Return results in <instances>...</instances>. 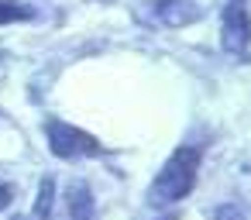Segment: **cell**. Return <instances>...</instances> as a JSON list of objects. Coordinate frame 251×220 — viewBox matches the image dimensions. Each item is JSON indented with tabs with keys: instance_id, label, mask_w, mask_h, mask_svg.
I'll return each mask as SVG.
<instances>
[{
	"instance_id": "obj_2",
	"label": "cell",
	"mask_w": 251,
	"mask_h": 220,
	"mask_svg": "<svg viewBox=\"0 0 251 220\" xmlns=\"http://www.w3.org/2000/svg\"><path fill=\"white\" fill-rule=\"evenodd\" d=\"M49 148L59 155V158H76V155H97L100 151V141L73 124H62V121H52L49 124Z\"/></svg>"
},
{
	"instance_id": "obj_8",
	"label": "cell",
	"mask_w": 251,
	"mask_h": 220,
	"mask_svg": "<svg viewBox=\"0 0 251 220\" xmlns=\"http://www.w3.org/2000/svg\"><path fill=\"white\" fill-rule=\"evenodd\" d=\"M11 199H14V186L11 182H0V210H7Z\"/></svg>"
},
{
	"instance_id": "obj_6",
	"label": "cell",
	"mask_w": 251,
	"mask_h": 220,
	"mask_svg": "<svg viewBox=\"0 0 251 220\" xmlns=\"http://www.w3.org/2000/svg\"><path fill=\"white\" fill-rule=\"evenodd\" d=\"M213 220H248V217H244V210H241V206H234V203H224V206H217Z\"/></svg>"
},
{
	"instance_id": "obj_5",
	"label": "cell",
	"mask_w": 251,
	"mask_h": 220,
	"mask_svg": "<svg viewBox=\"0 0 251 220\" xmlns=\"http://www.w3.org/2000/svg\"><path fill=\"white\" fill-rule=\"evenodd\" d=\"M52 193H55V182L52 179H42V189H38V203H35V217H49V210H52Z\"/></svg>"
},
{
	"instance_id": "obj_7",
	"label": "cell",
	"mask_w": 251,
	"mask_h": 220,
	"mask_svg": "<svg viewBox=\"0 0 251 220\" xmlns=\"http://www.w3.org/2000/svg\"><path fill=\"white\" fill-rule=\"evenodd\" d=\"M28 11L14 7V4H0V24H11V21H25Z\"/></svg>"
},
{
	"instance_id": "obj_3",
	"label": "cell",
	"mask_w": 251,
	"mask_h": 220,
	"mask_svg": "<svg viewBox=\"0 0 251 220\" xmlns=\"http://www.w3.org/2000/svg\"><path fill=\"white\" fill-rule=\"evenodd\" d=\"M220 38H224V49L230 55H244L251 49V14L241 0H230L224 7V21H220Z\"/></svg>"
},
{
	"instance_id": "obj_1",
	"label": "cell",
	"mask_w": 251,
	"mask_h": 220,
	"mask_svg": "<svg viewBox=\"0 0 251 220\" xmlns=\"http://www.w3.org/2000/svg\"><path fill=\"white\" fill-rule=\"evenodd\" d=\"M196 172H200V151L196 148H176L151 182V203L172 206V203L186 199L196 186Z\"/></svg>"
},
{
	"instance_id": "obj_4",
	"label": "cell",
	"mask_w": 251,
	"mask_h": 220,
	"mask_svg": "<svg viewBox=\"0 0 251 220\" xmlns=\"http://www.w3.org/2000/svg\"><path fill=\"white\" fill-rule=\"evenodd\" d=\"M69 210H73L76 220H93V196H90L86 186H73V193H69Z\"/></svg>"
}]
</instances>
